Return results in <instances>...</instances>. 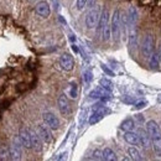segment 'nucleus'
Returning <instances> with one entry per match:
<instances>
[{"instance_id":"f257e3e1","label":"nucleus","mask_w":161,"mask_h":161,"mask_svg":"<svg viewBox=\"0 0 161 161\" xmlns=\"http://www.w3.org/2000/svg\"><path fill=\"white\" fill-rule=\"evenodd\" d=\"M146 131L150 135L153 142V149L158 156H161V129L155 120H149L146 123Z\"/></svg>"},{"instance_id":"f03ea898","label":"nucleus","mask_w":161,"mask_h":161,"mask_svg":"<svg viewBox=\"0 0 161 161\" xmlns=\"http://www.w3.org/2000/svg\"><path fill=\"white\" fill-rule=\"evenodd\" d=\"M110 27H112V37L114 41H118L120 37V32L123 30L121 26V14L119 9H115L113 11L112 19H110Z\"/></svg>"},{"instance_id":"7ed1b4c3","label":"nucleus","mask_w":161,"mask_h":161,"mask_svg":"<svg viewBox=\"0 0 161 161\" xmlns=\"http://www.w3.org/2000/svg\"><path fill=\"white\" fill-rule=\"evenodd\" d=\"M101 14H102V8L99 5H94L93 8L89 9V11L86 15V26H87V29L92 30V29H94L98 25Z\"/></svg>"},{"instance_id":"20e7f679","label":"nucleus","mask_w":161,"mask_h":161,"mask_svg":"<svg viewBox=\"0 0 161 161\" xmlns=\"http://www.w3.org/2000/svg\"><path fill=\"white\" fill-rule=\"evenodd\" d=\"M155 51V41L151 34H147L145 35V37L142 39V43H141V52H142V56L149 60V57L154 53Z\"/></svg>"},{"instance_id":"39448f33","label":"nucleus","mask_w":161,"mask_h":161,"mask_svg":"<svg viewBox=\"0 0 161 161\" xmlns=\"http://www.w3.org/2000/svg\"><path fill=\"white\" fill-rule=\"evenodd\" d=\"M10 150V159L11 160H20L22 155V144H21L19 136H15L13 139V144L9 147Z\"/></svg>"},{"instance_id":"423d86ee","label":"nucleus","mask_w":161,"mask_h":161,"mask_svg":"<svg viewBox=\"0 0 161 161\" xmlns=\"http://www.w3.org/2000/svg\"><path fill=\"white\" fill-rule=\"evenodd\" d=\"M57 105H58V110L63 117H68L71 114V105H69V102L68 98L64 93L60 94L58 99H57Z\"/></svg>"},{"instance_id":"0eeeda50","label":"nucleus","mask_w":161,"mask_h":161,"mask_svg":"<svg viewBox=\"0 0 161 161\" xmlns=\"http://www.w3.org/2000/svg\"><path fill=\"white\" fill-rule=\"evenodd\" d=\"M42 119L45 121V124L47 126H50L51 129H58L60 128V120L52 112H43Z\"/></svg>"},{"instance_id":"6e6552de","label":"nucleus","mask_w":161,"mask_h":161,"mask_svg":"<svg viewBox=\"0 0 161 161\" xmlns=\"http://www.w3.org/2000/svg\"><path fill=\"white\" fill-rule=\"evenodd\" d=\"M110 24V16H109V11L108 9H103L101 14V18H99V21H98V25H97V34L102 36V32L103 30Z\"/></svg>"},{"instance_id":"1a4fd4ad","label":"nucleus","mask_w":161,"mask_h":161,"mask_svg":"<svg viewBox=\"0 0 161 161\" xmlns=\"http://www.w3.org/2000/svg\"><path fill=\"white\" fill-rule=\"evenodd\" d=\"M35 11H36V14H37L40 18H43V19H47V18L50 16V14H51L50 5H48V3L45 1V0H41V1H39V3L36 4Z\"/></svg>"},{"instance_id":"9d476101","label":"nucleus","mask_w":161,"mask_h":161,"mask_svg":"<svg viewBox=\"0 0 161 161\" xmlns=\"http://www.w3.org/2000/svg\"><path fill=\"white\" fill-rule=\"evenodd\" d=\"M30 130V136H31V144H32V149L37 153H41L42 149H43V141L41 139V136L39 135L37 130H34V129H29Z\"/></svg>"},{"instance_id":"9b49d317","label":"nucleus","mask_w":161,"mask_h":161,"mask_svg":"<svg viewBox=\"0 0 161 161\" xmlns=\"http://www.w3.org/2000/svg\"><path fill=\"white\" fill-rule=\"evenodd\" d=\"M19 139L24 147L26 149H32V144H31V136H30V130L27 128H21L19 130Z\"/></svg>"},{"instance_id":"f8f14e48","label":"nucleus","mask_w":161,"mask_h":161,"mask_svg":"<svg viewBox=\"0 0 161 161\" xmlns=\"http://www.w3.org/2000/svg\"><path fill=\"white\" fill-rule=\"evenodd\" d=\"M60 66L64 71H72L75 67V60L69 53H63L60 57Z\"/></svg>"},{"instance_id":"ddd939ff","label":"nucleus","mask_w":161,"mask_h":161,"mask_svg":"<svg viewBox=\"0 0 161 161\" xmlns=\"http://www.w3.org/2000/svg\"><path fill=\"white\" fill-rule=\"evenodd\" d=\"M37 133L41 136V139L43 142H51L52 141V133H51V128L43 124L37 125Z\"/></svg>"},{"instance_id":"4468645a","label":"nucleus","mask_w":161,"mask_h":161,"mask_svg":"<svg viewBox=\"0 0 161 161\" xmlns=\"http://www.w3.org/2000/svg\"><path fill=\"white\" fill-rule=\"evenodd\" d=\"M105 112H107V109L104 107H102L101 104H98V107H94V110H93V113H92V115L89 118V124L93 125V124L102 120L104 114H105Z\"/></svg>"},{"instance_id":"2eb2a0df","label":"nucleus","mask_w":161,"mask_h":161,"mask_svg":"<svg viewBox=\"0 0 161 161\" xmlns=\"http://www.w3.org/2000/svg\"><path fill=\"white\" fill-rule=\"evenodd\" d=\"M124 140L128 144L133 145V146H139L140 145V138L139 134L130 130V131H124Z\"/></svg>"},{"instance_id":"dca6fc26","label":"nucleus","mask_w":161,"mask_h":161,"mask_svg":"<svg viewBox=\"0 0 161 161\" xmlns=\"http://www.w3.org/2000/svg\"><path fill=\"white\" fill-rule=\"evenodd\" d=\"M139 138H140V145L144 149H149L150 145H153L151 139H150V135H149L147 131L146 133H140L139 134Z\"/></svg>"},{"instance_id":"f3484780","label":"nucleus","mask_w":161,"mask_h":161,"mask_svg":"<svg viewBox=\"0 0 161 161\" xmlns=\"http://www.w3.org/2000/svg\"><path fill=\"white\" fill-rule=\"evenodd\" d=\"M103 160L114 161V160H118V158H117V154H115L110 147H105V149L103 150Z\"/></svg>"},{"instance_id":"a211bd4d","label":"nucleus","mask_w":161,"mask_h":161,"mask_svg":"<svg viewBox=\"0 0 161 161\" xmlns=\"http://www.w3.org/2000/svg\"><path fill=\"white\" fill-rule=\"evenodd\" d=\"M134 126H135V121L133 120L131 118H126L125 120H123V123H121L120 129L124 130V131H130V130L134 129Z\"/></svg>"},{"instance_id":"6ab92c4d","label":"nucleus","mask_w":161,"mask_h":161,"mask_svg":"<svg viewBox=\"0 0 161 161\" xmlns=\"http://www.w3.org/2000/svg\"><path fill=\"white\" fill-rule=\"evenodd\" d=\"M128 154L130 155V159L131 160H142V156H141L140 151L138 150L136 146H130L128 149Z\"/></svg>"},{"instance_id":"aec40b11","label":"nucleus","mask_w":161,"mask_h":161,"mask_svg":"<svg viewBox=\"0 0 161 161\" xmlns=\"http://www.w3.org/2000/svg\"><path fill=\"white\" fill-rule=\"evenodd\" d=\"M159 64H160V60H159V55H158V52H155L154 51V53L149 57V66H150V68H158L159 67Z\"/></svg>"},{"instance_id":"412c9836","label":"nucleus","mask_w":161,"mask_h":161,"mask_svg":"<svg viewBox=\"0 0 161 161\" xmlns=\"http://www.w3.org/2000/svg\"><path fill=\"white\" fill-rule=\"evenodd\" d=\"M6 159H10V150H9V147H1L0 160H6Z\"/></svg>"},{"instance_id":"4be33fe9","label":"nucleus","mask_w":161,"mask_h":161,"mask_svg":"<svg viewBox=\"0 0 161 161\" xmlns=\"http://www.w3.org/2000/svg\"><path fill=\"white\" fill-rule=\"evenodd\" d=\"M69 97L73 99L77 98V84H75V83H72L69 87Z\"/></svg>"},{"instance_id":"5701e85b","label":"nucleus","mask_w":161,"mask_h":161,"mask_svg":"<svg viewBox=\"0 0 161 161\" xmlns=\"http://www.w3.org/2000/svg\"><path fill=\"white\" fill-rule=\"evenodd\" d=\"M92 159L93 160H103V151L101 150H94L93 151V156H92Z\"/></svg>"},{"instance_id":"b1692460","label":"nucleus","mask_w":161,"mask_h":161,"mask_svg":"<svg viewBox=\"0 0 161 161\" xmlns=\"http://www.w3.org/2000/svg\"><path fill=\"white\" fill-rule=\"evenodd\" d=\"M87 3H88V0H77L76 1V6H77L78 10H83L87 6Z\"/></svg>"},{"instance_id":"393cba45","label":"nucleus","mask_w":161,"mask_h":161,"mask_svg":"<svg viewBox=\"0 0 161 161\" xmlns=\"http://www.w3.org/2000/svg\"><path fill=\"white\" fill-rule=\"evenodd\" d=\"M101 84H102V87H103V88H105V89H108V91H110V89H112V83H110L109 80H102Z\"/></svg>"},{"instance_id":"a878e982","label":"nucleus","mask_w":161,"mask_h":161,"mask_svg":"<svg viewBox=\"0 0 161 161\" xmlns=\"http://www.w3.org/2000/svg\"><path fill=\"white\" fill-rule=\"evenodd\" d=\"M96 1H97V0H88V3H87V6H86V8H89V9H91V8H93V6L96 5Z\"/></svg>"},{"instance_id":"bb28decb","label":"nucleus","mask_w":161,"mask_h":161,"mask_svg":"<svg viewBox=\"0 0 161 161\" xmlns=\"http://www.w3.org/2000/svg\"><path fill=\"white\" fill-rule=\"evenodd\" d=\"M91 78H92V77H91V72H86V73H84V80H86V82H89Z\"/></svg>"},{"instance_id":"cd10ccee","label":"nucleus","mask_w":161,"mask_h":161,"mask_svg":"<svg viewBox=\"0 0 161 161\" xmlns=\"http://www.w3.org/2000/svg\"><path fill=\"white\" fill-rule=\"evenodd\" d=\"M158 55H159V60H160V63H161V45L159 46V50H158Z\"/></svg>"}]
</instances>
